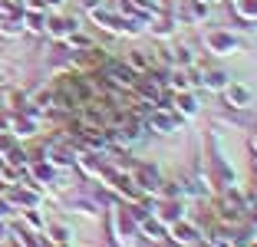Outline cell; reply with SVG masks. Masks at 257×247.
Segmentation results:
<instances>
[{"label":"cell","mask_w":257,"mask_h":247,"mask_svg":"<svg viewBox=\"0 0 257 247\" xmlns=\"http://www.w3.org/2000/svg\"><path fill=\"white\" fill-rule=\"evenodd\" d=\"M83 10L99 30L112 33V37H139V33H142V23L139 20L119 14V10H109L102 0H83Z\"/></svg>","instance_id":"obj_1"},{"label":"cell","mask_w":257,"mask_h":247,"mask_svg":"<svg viewBox=\"0 0 257 247\" xmlns=\"http://www.w3.org/2000/svg\"><path fill=\"white\" fill-rule=\"evenodd\" d=\"M109 237H112L119 247H128L139 237V221H136V214L128 211V204L109 211Z\"/></svg>","instance_id":"obj_2"},{"label":"cell","mask_w":257,"mask_h":247,"mask_svg":"<svg viewBox=\"0 0 257 247\" xmlns=\"http://www.w3.org/2000/svg\"><path fill=\"white\" fill-rule=\"evenodd\" d=\"M182 126H185V119L175 112L168 102L165 105H152L149 112H145V119H142V129H152L155 135H175Z\"/></svg>","instance_id":"obj_3"},{"label":"cell","mask_w":257,"mask_h":247,"mask_svg":"<svg viewBox=\"0 0 257 247\" xmlns=\"http://www.w3.org/2000/svg\"><path fill=\"white\" fill-rule=\"evenodd\" d=\"M201 46L211 53V56H234V53H241V40H237L231 30H221V27L204 30L201 33Z\"/></svg>","instance_id":"obj_4"},{"label":"cell","mask_w":257,"mask_h":247,"mask_svg":"<svg viewBox=\"0 0 257 247\" xmlns=\"http://www.w3.org/2000/svg\"><path fill=\"white\" fill-rule=\"evenodd\" d=\"M136 79L139 76L132 73L125 63H119V60H112V63L102 66V82H106L109 89H115V92H132L136 89Z\"/></svg>","instance_id":"obj_5"},{"label":"cell","mask_w":257,"mask_h":247,"mask_svg":"<svg viewBox=\"0 0 257 247\" xmlns=\"http://www.w3.org/2000/svg\"><path fill=\"white\" fill-rule=\"evenodd\" d=\"M168 237H172L175 247H195L198 240L204 237L201 231H198L195 224H191L188 217H182V221H175V224H168Z\"/></svg>","instance_id":"obj_6"},{"label":"cell","mask_w":257,"mask_h":247,"mask_svg":"<svg viewBox=\"0 0 257 247\" xmlns=\"http://www.w3.org/2000/svg\"><path fill=\"white\" fill-rule=\"evenodd\" d=\"M224 99H227V105H231V109H250V102H254V89H250L247 82H227L224 89Z\"/></svg>","instance_id":"obj_7"},{"label":"cell","mask_w":257,"mask_h":247,"mask_svg":"<svg viewBox=\"0 0 257 247\" xmlns=\"http://www.w3.org/2000/svg\"><path fill=\"white\" fill-rule=\"evenodd\" d=\"M208 14H211V7H208L204 0H182V10H178V17H175V20H178V23H188V27H198V23L208 20Z\"/></svg>","instance_id":"obj_8"},{"label":"cell","mask_w":257,"mask_h":247,"mask_svg":"<svg viewBox=\"0 0 257 247\" xmlns=\"http://www.w3.org/2000/svg\"><path fill=\"white\" fill-rule=\"evenodd\" d=\"M168 105H172V109H175L178 115H182L185 122L195 119V115L201 112V99L195 96V89H188V92H175V99H172Z\"/></svg>","instance_id":"obj_9"},{"label":"cell","mask_w":257,"mask_h":247,"mask_svg":"<svg viewBox=\"0 0 257 247\" xmlns=\"http://www.w3.org/2000/svg\"><path fill=\"white\" fill-rule=\"evenodd\" d=\"M76 30H79V17H46V37L50 40H66Z\"/></svg>","instance_id":"obj_10"},{"label":"cell","mask_w":257,"mask_h":247,"mask_svg":"<svg viewBox=\"0 0 257 247\" xmlns=\"http://www.w3.org/2000/svg\"><path fill=\"white\" fill-rule=\"evenodd\" d=\"M27 178L33 181L37 188H43V185H56V178H60V168H53L50 162H30V168H27Z\"/></svg>","instance_id":"obj_11"},{"label":"cell","mask_w":257,"mask_h":247,"mask_svg":"<svg viewBox=\"0 0 257 247\" xmlns=\"http://www.w3.org/2000/svg\"><path fill=\"white\" fill-rule=\"evenodd\" d=\"M43 162H50L53 168H69V165L76 162V152L73 149H63L60 142H50V145H43Z\"/></svg>","instance_id":"obj_12"},{"label":"cell","mask_w":257,"mask_h":247,"mask_svg":"<svg viewBox=\"0 0 257 247\" xmlns=\"http://www.w3.org/2000/svg\"><path fill=\"white\" fill-rule=\"evenodd\" d=\"M139 237H145V240H152V244H165V237H168V227L162 224L159 217H142L139 221Z\"/></svg>","instance_id":"obj_13"},{"label":"cell","mask_w":257,"mask_h":247,"mask_svg":"<svg viewBox=\"0 0 257 247\" xmlns=\"http://www.w3.org/2000/svg\"><path fill=\"white\" fill-rule=\"evenodd\" d=\"M40 234H43V237L50 240L53 247H69V244H73V231H69L63 221H46Z\"/></svg>","instance_id":"obj_14"},{"label":"cell","mask_w":257,"mask_h":247,"mask_svg":"<svg viewBox=\"0 0 257 247\" xmlns=\"http://www.w3.org/2000/svg\"><path fill=\"white\" fill-rule=\"evenodd\" d=\"M227 82H231V76L224 69H204V73H198V86H204V89H211V92H221Z\"/></svg>","instance_id":"obj_15"},{"label":"cell","mask_w":257,"mask_h":247,"mask_svg":"<svg viewBox=\"0 0 257 247\" xmlns=\"http://www.w3.org/2000/svg\"><path fill=\"white\" fill-rule=\"evenodd\" d=\"M46 10H27L23 14V33H37V37H46Z\"/></svg>","instance_id":"obj_16"},{"label":"cell","mask_w":257,"mask_h":247,"mask_svg":"<svg viewBox=\"0 0 257 247\" xmlns=\"http://www.w3.org/2000/svg\"><path fill=\"white\" fill-rule=\"evenodd\" d=\"M125 66L132 69L136 76H142V73H149V69L155 66V60H152L149 53H142V50H132V53L125 56Z\"/></svg>","instance_id":"obj_17"},{"label":"cell","mask_w":257,"mask_h":247,"mask_svg":"<svg viewBox=\"0 0 257 247\" xmlns=\"http://www.w3.org/2000/svg\"><path fill=\"white\" fill-rule=\"evenodd\" d=\"M0 37H4V40L23 37V14L20 17H4V14H0Z\"/></svg>","instance_id":"obj_18"},{"label":"cell","mask_w":257,"mask_h":247,"mask_svg":"<svg viewBox=\"0 0 257 247\" xmlns=\"http://www.w3.org/2000/svg\"><path fill=\"white\" fill-rule=\"evenodd\" d=\"M231 10H234V17L244 20V23L257 20V0H231Z\"/></svg>","instance_id":"obj_19"},{"label":"cell","mask_w":257,"mask_h":247,"mask_svg":"<svg viewBox=\"0 0 257 247\" xmlns=\"http://www.w3.org/2000/svg\"><path fill=\"white\" fill-rule=\"evenodd\" d=\"M20 221H23V227H27V234H40L43 224H46V217L40 214L37 208H33V211H20Z\"/></svg>","instance_id":"obj_20"},{"label":"cell","mask_w":257,"mask_h":247,"mask_svg":"<svg viewBox=\"0 0 257 247\" xmlns=\"http://www.w3.org/2000/svg\"><path fill=\"white\" fill-rule=\"evenodd\" d=\"M63 43H66L73 53H89V50H92V40L86 37V33H79V30H76V33H69V37L63 40Z\"/></svg>","instance_id":"obj_21"},{"label":"cell","mask_w":257,"mask_h":247,"mask_svg":"<svg viewBox=\"0 0 257 247\" xmlns=\"http://www.w3.org/2000/svg\"><path fill=\"white\" fill-rule=\"evenodd\" d=\"M20 178H23V175L17 172L14 165L0 158V185H20Z\"/></svg>","instance_id":"obj_22"},{"label":"cell","mask_w":257,"mask_h":247,"mask_svg":"<svg viewBox=\"0 0 257 247\" xmlns=\"http://www.w3.org/2000/svg\"><path fill=\"white\" fill-rule=\"evenodd\" d=\"M14 149H17V139L10 132H0V158H7Z\"/></svg>","instance_id":"obj_23"},{"label":"cell","mask_w":257,"mask_h":247,"mask_svg":"<svg viewBox=\"0 0 257 247\" xmlns=\"http://www.w3.org/2000/svg\"><path fill=\"white\" fill-rule=\"evenodd\" d=\"M0 14L4 17H20V0H0Z\"/></svg>","instance_id":"obj_24"},{"label":"cell","mask_w":257,"mask_h":247,"mask_svg":"<svg viewBox=\"0 0 257 247\" xmlns=\"http://www.w3.org/2000/svg\"><path fill=\"white\" fill-rule=\"evenodd\" d=\"M10 126H14V112L10 109H0V132H10Z\"/></svg>","instance_id":"obj_25"},{"label":"cell","mask_w":257,"mask_h":247,"mask_svg":"<svg viewBox=\"0 0 257 247\" xmlns=\"http://www.w3.org/2000/svg\"><path fill=\"white\" fill-rule=\"evenodd\" d=\"M20 10H46V0H20Z\"/></svg>","instance_id":"obj_26"},{"label":"cell","mask_w":257,"mask_h":247,"mask_svg":"<svg viewBox=\"0 0 257 247\" xmlns=\"http://www.w3.org/2000/svg\"><path fill=\"white\" fill-rule=\"evenodd\" d=\"M10 237V221H0V244Z\"/></svg>","instance_id":"obj_27"},{"label":"cell","mask_w":257,"mask_h":247,"mask_svg":"<svg viewBox=\"0 0 257 247\" xmlns=\"http://www.w3.org/2000/svg\"><path fill=\"white\" fill-rule=\"evenodd\" d=\"M56 7H63V0H46V10H56Z\"/></svg>","instance_id":"obj_28"},{"label":"cell","mask_w":257,"mask_h":247,"mask_svg":"<svg viewBox=\"0 0 257 247\" xmlns=\"http://www.w3.org/2000/svg\"><path fill=\"white\" fill-rule=\"evenodd\" d=\"M250 149H254V155H257V135H250Z\"/></svg>","instance_id":"obj_29"},{"label":"cell","mask_w":257,"mask_h":247,"mask_svg":"<svg viewBox=\"0 0 257 247\" xmlns=\"http://www.w3.org/2000/svg\"><path fill=\"white\" fill-rule=\"evenodd\" d=\"M244 247H257V237H247V244H244Z\"/></svg>","instance_id":"obj_30"},{"label":"cell","mask_w":257,"mask_h":247,"mask_svg":"<svg viewBox=\"0 0 257 247\" xmlns=\"http://www.w3.org/2000/svg\"><path fill=\"white\" fill-rule=\"evenodd\" d=\"M250 30H257V20H254V27H250Z\"/></svg>","instance_id":"obj_31"}]
</instances>
